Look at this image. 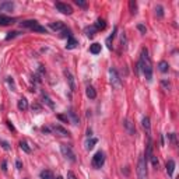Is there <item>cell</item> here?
Returning <instances> with one entry per match:
<instances>
[{"label": "cell", "mask_w": 179, "mask_h": 179, "mask_svg": "<svg viewBox=\"0 0 179 179\" xmlns=\"http://www.w3.org/2000/svg\"><path fill=\"white\" fill-rule=\"evenodd\" d=\"M120 44H122V48H123V49H126V48H127V45H126V44H127V39H126V34H125V32H122V34H120Z\"/></svg>", "instance_id": "obj_34"}, {"label": "cell", "mask_w": 179, "mask_h": 179, "mask_svg": "<svg viewBox=\"0 0 179 179\" xmlns=\"http://www.w3.org/2000/svg\"><path fill=\"white\" fill-rule=\"evenodd\" d=\"M20 148L23 150L24 153H27V154H30V153H31V147L28 146V143H27V141H20Z\"/></svg>", "instance_id": "obj_27"}, {"label": "cell", "mask_w": 179, "mask_h": 179, "mask_svg": "<svg viewBox=\"0 0 179 179\" xmlns=\"http://www.w3.org/2000/svg\"><path fill=\"white\" fill-rule=\"evenodd\" d=\"M104 162H105V156H104V153H102V151H97L95 156L93 157L91 165H93L95 169H100L102 165H104Z\"/></svg>", "instance_id": "obj_4"}, {"label": "cell", "mask_w": 179, "mask_h": 179, "mask_svg": "<svg viewBox=\"0 0 179 179\" xmlns=\"http://www.w3.org/2000/svg\"><path fill=\"white\" fill-rule=\"evenodd\" d=\"M137 30H139L141 34H146V32H147V28H146V25H143V24H137Z\"/></svg>", "instance_id": "obj_38"}, {"label": "cell", "mask_w": 179, "mask_h": 179, "mask_svg": "<svg viewBox=\"0 0 179 179\" xmlns=\"http://www.w3.org/2000/svg\"><path fill=\"white\" fill-rule=\"evenodd\" d=\"M90 52L93 55H98L101 52V45H100V44H93V45L90 46Z\"/></svg>", "instance_id": "obj_26"}, {"label": "cell", "mask_w": 179, "mask_h": 179, "mask_svg": "<svg viewBox=\"0 0 179 179\" xmlns=\"http://www.w3.org/2000/svg\"><path fill=\"white\" fill-rule=\"evenodd\" d=\"M153 154V140H151V137L148 136V143H147V150H146V161H147L148 158H150V156Z\"/></svg>", "instance_id": "obj_14"}, {"label": "cell", "mask_w": 179, "mask_h": 179, "mask_svg": "<svg viewBox=\"0 0 179 179\" xmlns=\"http://www.w3.org/2000/svg\"><path fill=\"white\" fill-rule=\"evenodd\" d=\"M74 3H76V4H77L78 7L87 8V1H83V0H74Z\"/></svg>", "instance_id": "obj_36"}, {"label": "cell", "mask_w": 179, "mask_h": 179, "mask_svg": "<svg viewBox=\"0 0 179 179\" xmlns=\"http://www.w3.org/2000/svg\"><path fill=\"white\" fill-rule=\"evenodd\" d=\"M49 28L53 30V31H63L66 28V25L62 23V21H56V23H50L49 24Z\"/></svg>", "instance_id": "obj_10"}, {"label": "cell", "mask_w": 179, "mask_h": 179, "mask_svg": "<svg viewBox=\"0 0 179 179\" xmlns=\"http://www.w3.org/2000/svg\"><path fill=\"white\" fill-rule=\"evenodd\" d=\"M63 74H64V77H66V81L69 83L70 90H71V91H76V84H74V77H73V74H71V73L67 70V69L63 71Z\"/></svg>", "instance_id": "obj_7"}, {"label": "cell", "mask_w": 179, "mask_h": 179, "mask_svg": "<svg viewBox=\"0 0 179 179\" xmlns=\"http://www.w3.org/2000/svg\"><path fill=\"white\" fill-rule=\"evenodd\" d=\"M41 179H55V175L49 169H44L41 172Z\"/></svg>", "instance_id": "obj_24"}, {"label": "cell", "mask_w": 179, "mask_h": 179, "mask_svg": "<svg viewBox=\"0 0 179 179\" xmlns=\"http://www.w3.org/2000/svg\"><path fill=\"white\" fill-rule=\"evenodd\" d=\"M78 45L77 39L70 37V38H67V45H66V49H74V48Z\"/></svg>", "instance_id": "obj_22"}, {"label": "cell", "mask_w": 179, "mask_h": 179, "mask_svg": "<svg viewBox=\"0 0 179 179\" xmlns=\"http://www.w3.org/2000/svg\"><path fill=\"white\" fill-rule=\"evenodd\" d=\"M86 94H87V97L90 98V100H94L95 97H97V91H95V88H94L93 86H88L86 88Z\"/></svg>", "instance_id": "obj_17"}, {"label": "cell", "mask_w": 179, "mask_h": 179, "mask_svg": "<svg viewBox=\"0 0 179 179\" xmlns=\"http://www.w3.org/2000/svg\"><path fill=\"white\" fill-rule=\"evenodd\" d=\"M123 126H125L126 132L129 133L130 136H134V134H136V127H134V125H133V123L130 122V120H129V119L123 120Z\"/></svg>", "instance_id": "obj_9"}, {"label": "cell", "mask_w": 179, "mask_h": 179, "mask_svg": "<svg viewBox=\"0 0 179 179\" xmlns=\"http://www.w3.org/2000/svg\"><path fill=\"white\" fill-rule=\"evenodd\" d=\"M148 160L151 161V165H153V167H154V168L157 169V168H158V165H160V162H158V158H157V157L154 156V154H151Z\"/></svg>", "instance_id": "obj_32"}, {"label": "cell", "mask_w": 179, "mask_h": 179, "mask_svg": "<svg viewBox=\"0 0 179 179\" xmlns=\"http://www.w3.org/2000/svg\"><path fill=\"white\" fill-rule=\"evenodd\" d=\"M67 179H78L73 171H67Z\"/></svg>", "instance_id": "obj_40"}, {"label": "cell", "mask_w": 179, "mask_h": 179, "mask_svg": "<svg viewBox=\"0 0 179 179\" xmlns=\"http://www.w3.org/2000/svg\"><path fill=\"white\" fill-rule=\"evenodd\" d=\"M60 151H62L63 157H64L66 160H69L71 162H76V154H74V151L71 150V147L69 144H62V146H60Z\"/></svg>", "instance_id": "obj_3"}, {"label": "cell", "mask_w": 179, "mask_h": 179, "mask_svg": "<svg viewBox=\"0 0 179 179\" xmlns=\"http://www.w3.org/2000/svg\"><path fill=\"white\" fill-rule=\"evenodd\" d=\"M34 109L39 111V109H41V106H39V105H32V111H34Z\"/></svg>", "instance_id": "obj_48"}, {"label": "cell", "mask_w": 179, "mask_h": 179, "mask_svg": "<svg viewBox=\"0 0 179 179\" xmlns=\"http://www.w3.org/2000/svg\"><path fill=\"white\" fill-rule=\"evenodd\" d=\"M141 125H143V127L146 129V132L150 134V130H151V123H150V117L148 116H144L143 117V120H141Z\"/></svg>", "instance_id": "obj_20"}, {"label": "cell", "mask_w": 179, "mask_h": 179, "mask_svg": "<svg viewBox=\"0 0 179 179\" xmlns=\"http://www.w3.org/2000/svg\"><path fill=\"white\" fill-rule=\"evenodd\" d=\"M137 178L147 179V161H146L144 156H140L139 161H137Z\"/></svg>", "instance_id": "obj_2"}, {"label": "cell", "mask_w": 179, "mask_h": 179, "mask_svg": "<svg viewBox=\"0 0 179 179\" xmlns=\"http://www.w3.org/2000/svg\"><path fill=\"white\" fill-rule=\"evenodd\" d=\"M42 132H44V133H50V129H49V127H46V126H44V127H42Z\"/></svg>", "instance_id": "obj_47"}, {"label": "cell", "mask_w": 179, "mask_h": 179, "mask_svg": "<svg viewBox=\"0 0 179 179\" xmlns=\"http://www.w3.org/2000/svg\"><path fill=\"white\" fill-rule=\"evenodd\" d=\"M52 130H53V132H56L57 134H60V136H70V133L67 132L64 127H62V126H59V125L52 126Z\"/></svg>", "instance_id": "obj_12"}, {"label": "cell", "mask_w": 179, "mask_h": 179, "mask_svg": "<svg viewBox=\"0 0 179 179\" xmlns=\"http://www.w3.org/2000/svg\"><path fill=\"white\" fill-rule=\"evenodd\" d=\"M158 70L161 71V73H168V70H169V64H168V62L161 60V62L158 63Z\"/></svg>", "instance_id": "obj_19"}, {"label": "cell", "mask_w": 179, "mask_h": 179, "mask_svg": "<svg viewBox=\"0 0 179 179\" xmlns=\"http://www.w3.org/2000/svg\"><path fill=\"white\" fill-rule=\"evenodd\" d=\"M7 126H8V129H10L11 132H16V127H14L13 125H11V122H7Z\"/></svg>", "instance_id": "obj_45"}, {"label": "cell", "mask_w": 179, "mask_h": 179, "mask_svg": "<svg viewBox=\"0 0 179 179\" xmlns=\"http://www.w3.org/2000/svg\"><path fill=\"white\" fill-rule=\"evenodd\" d=\"M67 115L70 116L71 122H73V125H80V119H78L77 113L74 112V109H73V108H69V111H67Z\"/></svg>", "instance_id": "obj_11"}, {"label": "cell", "mask_w": 179, "mask_h": 179, "mask_svg": "<svg viewBox=\"0 0 179 179\" xmlns=\"http://www.w3.org/2000/svg\"><path fill=\"white\" fill-rule=\"evenodd\" d=\"M94 27H95V30H97V31H100V30H105V27H106V23H105V20H104V18H98V20H97V21H95V25H94Z\"/></svg>", "instance_id": "obj_15"}, {"label": "cell", "mask_w": 179, "mask_h": 179, "mask_svg": "<svg viewBox=\"0 0 179 179\" xmlns=\"http://www.w3.org/2000/svg\"><path fill=\"white\" fill-rule=\"evenodd\" d=\"M32 31H35V32H42V34H46V28L45 27H42L41 24H37L34 28H32Z\"/></svg>", "instance_id": "obj_33"}, {"label": "cell", "mask_w": 179, "mask_h": 179, "mask_svg": "<svg viewBox=\"0 0 179 179\" xmlns=\"http://www.w3.org/2000/svg\"><path fill=\"white\" fill-rule=\"evenodd\" d=\"M16 167H17V169H21V168H23V164H21V161H16Z\"/></svg>", "instance_id": "obj_46"}, {"label": "cell", "mask_w": 179, "mask_h": 179, "mask_svg": "<svg viewBox=\"0 0 179 179\" xmlns=\"http://www.w3.org/2000/svg\"><path fill=\"white\" fill-rule=\"evenodd\" d=\"M156 16L158 18H162L164 17V7L162 6H160V4H157L156 6Z\"/></svg>", "instance_id": "obj_31"}, {"label": "cell", "mask_w": 179, "mask_h": 179, "mask_svg": "<svg viewBox=\"0 0 179 179\" xmlns=\"http://www.w3.org/2000/svg\"><path fill=\"white\" fill-rule=\"evenodd\" d=\"M17 35H20V32H18V31H11V32H7V35H6V41H10V39L16 38Z\"/></svg>", "instance_id": "obj_35"}, {"label": "cell", "mask_w": 179, "mask_h": 179, "mask_svg": "<svg viewBox=\"0 0 179 179\" xmlns=\"http://www.w3.org/2000/svg\"><path fill=\"white\" fill-rule=\"evenodd\" d=\"M98 143V139H90V140L87 141V144H86V148L87 150H93L94 146Z\"/></svg>", "instance_id": "obj_30"}, {"label": "cell", "mask_w": 179, "mask_h": 179, "mask_svg": "<svg viewBox=\"0 0 179 179\" xmlns=\"http://www.w3.org/2000/svg\"><path fill=\"white\" fill-rule=\"evenodd\" d=\"M165 168H167V173H168V176H172L173 175V171H175V161L173 160H169L167 165H165Z\"/></svg>", "instance_id": "obj_13"}, {"label": "cell", "mask_w": 179, "mask_h": 179, "mask_svg": "<svg viewBox=\"0 0 179 179\" xmlns=\"http://www.w3.org/2000/svg\"><path fill=\"white\" fill-rule=\"evenodd\" d=\"M1 169H3V172H7V162L6 161L1 162Z\"/></svg>", "instance_id": "obj_44"}, {"label": "cell", "mask_w": 179, "mask_h": 179, "mask_svg": "<svg viewBox=\"0 0 179 179\" xmlns=\"http://www.w3.org/2000/svg\"><path fill=\"white\" fill-rule=\"evenodd\" d=\"M13 18H10V17L4 16V14H0V25H10V24H13Z\"/></svg>", "instance_id": "obj_18"}, {"label": "cell", "mask_w": 179, "mask_h": 179, "mask_svg": "<svg viewBox=\"0 0 179 179\" xmlns=\"http://www.w3.org/2000/svg\"><path fill=\"white\" fill-rule=\"evenodd\" d=\"M56 8L60 11V13H63V14H66V16H70L71 13H73V8H71L70 4H67V3H62V1H57L56 4Z\"/></svg>", "instance_id": "obj_6"}, {"label": "cell", "mask_w": 179, "mask_h": 179, "mask_svg": "<svg viewBox=\"0 0 179 179\" xmlns=\"http://www.w3.org/2000/svg\"><path fill=\"white\" fill-rule=\"evenodd\" d=\"M42 101L45 102V104H46V105H48V106H49L50 109H55V104H53V101H52V100H50V98H49V97H48V95H46L45 93H42Z\"/></svg>", "instance_id": "obj_23"}, {"label": "cell", "mask_w": 179, "mask_h": 179, "mask_svg": "<svg viewBox=\"0 0 179 179\" xmlns=\"http://www.w3.org/2000/svg\"><path fill=\"white\" fill-rule=\"evenodd\" d=\"M109 78H111V84L115 87V88H120V86H122V81H120V78H119L117 71L115 70L113 67H111V69H109Z\"/></svg>", "instance_id": "obj_5"}, {"label": "cell", "mask_w": 179, "mask_h": 179, "mask_svg": "<svg viewBox=\"0 0 179 179\" xmlns=\"http://www.w3.org/2000/svg\"><path fill=\"white\" fill-rule=\"evenodd\" d=\"M0 144H1V147L4 148L6 151H8V150H10V146H8L7 141H0Z\"/></svg>", "instance_id": "obj_41"}, {"label": "cell", "mask_w": 179, "mask_h": 179, "mask_svg": "<svg viewBox=\"0 0 179 179\" xmlns=\"http://www.w3.org/2000/svg\"><path fill=\"white\" fill-rule=\"evenodd\" d=\"M57 119H59V120H63V122H66V123L69 122V117L64 116V115H57Z\"/></svg>", "instance_id": "obj_42"}, {"label": "cell", "mask_w": 179, "mask_h": 179, "mask_svg": "<svg viewBox=\"0 0 179 179\" xmlns=\"http://www.w3.org/2000/svg\"><path fill=\"white\" fill-rule=\"evenodd\" d=\"M161 84H162V87H165L167 90H168V88H171V84H169L167 80H162V81H161Z\"/></svg>", "instance_id": "obj_43"}, {"label": "cell", "mask_w": 179, "mask_h": 179, "mask_svg": "<svg viewBox=\"0 0 179 179\" xmlns=\"http://www.w3.org/2000/svg\"><path fill=\"white\" fill-rule=\"evenodd\" d=\"M13 10H14V3L13 1H8V0L0 1V11H13Z\"/></svg>", "instance_id": "obj_8"}, {"label": "cell", "mask_w": 179, "mask_h": 179, "mask_svg": "<svg viewBox=\"0 0 179 179\" xmlns=\"http://www.w3.org/2000/svg\"><path fill=\"white\" fill-rule=\"evenodd\" d=\"M60 37H62V38H70L71 34H70V31H69L67 28H64V30L62 31V35H60Z\"/></svg>", "instance_id": "obj_37"}, {"label": "cell", "mask_w": 179, "mask_h": 179, "mask_svg": "<svg viewBox=\"0 0 179 179\" xmlns=\"http://www.w3.org/2000/svg\"><path fill=\"white\" fill-rule=\"evenodd\" d=\"M84 32H86V35L88 37V38H94V35H95L97 30H95L94 25H91V27H87L86 30H84Z\"/></svg>", "instance_id": "obj_25"}, {"label": "cell", "mask_w": 179, "mask_h": 179, "mask_svg": "<svg viewBox=\"0 0 179 179\" xmlns=\"http://www.w3.org/2000/svg\"><path fill=\"white\" fill-rule=\"evenodd\" d=\"M37 24H38V21H35V20H25V21H23V23H21V27L32 30V28H34Z\"/></svg>", "instance_id": "obj_16"}, {"label": "cell", "mask_w": 179, "mask_h": 179, "mask_svg": "<svg viewBox=\"0 0 179 179\" xmlns=\"http://www.w3.org/2000/svg\"><path fill=\"white\" fill-rule=\"evenodd\" d=\"M129 10H130L132 14H136V13H137V3H136V0H130V1H129Z\"/></svg>", "instance_id": "obj_28"}, {"label": "cell", "mask_w": 179, "mask_h": 179, "mask_svg": "<svg viewBox=\"0 0 179 179\" xmlns=\"http://www.w3.org/2000/svg\"><path fill=\"white\" fill-rule=\"evenodd\" d=\"M17 106H18L20 111H27L28 109V101L25 98H21V100H18V102H17Z\"/></svg>", "instance_id": "obj_21"}, {"label": "cell", "mask_w": 179, "mask_h": 179, "mask_svg": "<svg viewBox=\"0 0 179 179\" xmlns=\"http://www.w3.org/2000/svg\"><path fill=\"white\" fill-rule=\"evenodd\" d=\"M55 179H63V178L62 176H57V178H55Z\"/></svg>", "instance_id": "obj_49"}, {"label": "cell", "mask_w": 179, "mask_h": 179, "mask_svg": "<svg viewBox=\"0 0 179 179\" xmlns=\"http://www.w3.org/2000/svg\"><path fill=\"white\" fill-rule=\"evenodd\" d=\"M139 69L143 71L146 80L151 81L153 80V63H151V59L148 56V50L146 48L141 49V53H140V60H139Z\"/></svg>", "instance_id": "obj_1"}, {"label": "cell", "mask_w": 179, "mask_h": 179, "mask_svg": "<svg viewBox=\"0 0 179 179\" xmlns=\"http://www.w3.org/2000/svg\"><path fill=\"white\" fill-rule=\"evenodd\" d=\"M116 32H117V28L115 27V28H113V32H112V35L106 38V45H108L109 49H112V45H111V42H112V41H113V38L116 37Z\"/></svg>", "instance_id": "obj_29"}, {"label": "cell", "mask_w": 179, "mask_h": 179, "mask_svg": "<svg viewBox=\"0 0 179 179\" xmlns=\"http://www.w3.org/2000/svg\"><path fill=\"white\" fill-rule=\"evenodd\" d=\"M7 83H8V84H10V87H11V90L14 91V90H16V87H14V80H13V78H11V77H7Z\"/></svg>", "instance_id": "obj_39"}]
</instances>
